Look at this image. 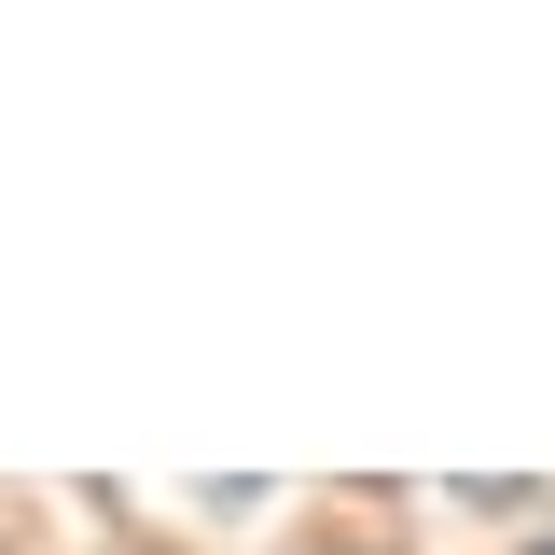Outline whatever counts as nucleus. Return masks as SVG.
I'll list each match as a JSON object with an SVG mask.
<instances>
[{
    "instance_id": "nucleus-1",
    "label": "nucleus",
    "mask_w": 555,
    "mask_h": 555,
    "mask_svg": "<svg viewBox=\"0 0 555 555\" xmlns=\"http://www.w3.org/2000/svg\"><path fill=\"white\" fill-rule=\"evenodd\" d=\"M542 555H555V542H542Z\"/></svg>"
}]
</instances>
